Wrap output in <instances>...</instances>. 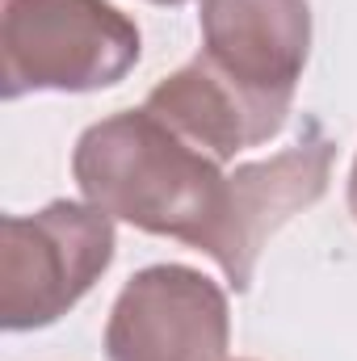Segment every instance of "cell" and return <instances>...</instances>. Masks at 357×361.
<instances>
[{"instance_id":"5","label":"cell","mask_w":357,"mask_h":361,"mask_svg":"<svg viewBox=\"0 0 357 361\" xmlns=\"http://www.w3.org/2000/svg\"><path fill=\"white\" fill-rule=\"evenodd\" d=\"M227 341V294L189 265L139 269L105 324L109 361H223Z\"/></svg>"},{"instance_id":"7","label":"cell","mask_w":357,"mask_h":361,"mask_svg":"<svg viewBox=\"0 0 357 361\" xmlns=\"http://www.w3.org/2000/svg\"><path fill=\"white\" fill-rule=\"evenodd\" d=\"M143 109L210 160L227 164L236 152L261 147L286 126L290 101L244 89L219 63L198 55L147 92Z\"/></svg>"},{"instance_id":"1","label":"cell","mask_w":357,"mask_h":361,"mask_svg":"<svg viewBox=\"0 0 357 361\" xmlns=\"http://www.w3.org/2000/svg\"><path fill=\"white\" fill-rule=\"evenodd\" d=\"M72 177L85 202L147 235L202 244L223 210V164L147 109H122L76 139Z\"/></svg>"},{"instance_id":"9","label":"cell","mask_w":357,"mask_h":361,"mask_svg":"<svg viewBox=\"0 0 357 361\" xmlns=\"http://www.w3.org/2000/svg\"><path fill=\"white\" fill-rule=\"evenodd\" d=\"M152 4H185V0H152Z\"/></svg>"},{"instance_id":"3","label":"cell","mask_w":357,"mask_h":361,"mask_svg":"<svg viewBox=\"0 0 357 361\" xmlns=\"http://www.w3.org/2000/svg\"><path fill=\"white\" fill-rule=\"evenodd\" d=\"M114 219L92 202H51L38 214H4L0 324L34 332L68 315L114 261Z\"/></svg>"},{"instance_id":"4","label":"cell","mask_w":357,"mask_h":361,"mask_svg":"<svg viewBox=\"0 0 357 361\" xmlns=\"http://www.w3.org/2000/svg\"><path fill=\"white\" fill-rule=\"evenodd\" d=\"M332 156H337L332 139L311 122L294 147L227 173L223 210L198 248L206 257H214V265L227 273V281L236 290L253 286L257 261L273 240V231L286 227L294 214H303L307 206H315L328 193Z\"/></svg>"},{"instance_id":"2","label":"cell","mask_w":357,"mask_h":361,"mask_svg":"<svg viewBox=\"0 0 357 361\" xmlns=\"http://www.w3.org/2000/svg\"><path fill=\"white\" fill-rule=\"evenodd\" d=\"M139 25L109 0H0L4 101L97 92L139 63Z\"/></svg>"},{"instance_id":"6","label":"cell","mask_w":357,"mask_h":361,"mask_svg":"<svg viewBox=\"0 0 357 361\" xmlns=\"http://www.w3.org/2000/svg\"><path fill=\"white\" fill-rule=\"evenodd\" d=\"M202 55L244 89L294 101L311 55V0H202Z\"/></svg>"},{"instance_id":"8","label":"cell","mask_w":357,"mask_h":361,"mask_svg":"<svg viewBox=\"0 0 357 361\" xmlns=\"http://www.w3.org/2000/svg\"><path fill=\"white\" fill-rule=\"evenodd\" d=\"M349 214L357 223V160H353V173H349Z\"/></svg>"}]
</instances>
